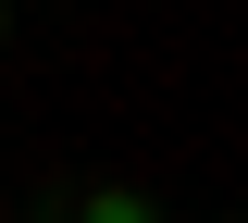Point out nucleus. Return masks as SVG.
Returning <instances> with one entry per match:
<instances>
[{
	"label": "nucleus",
	"instance_id": "f257e3e1",
	"mask_svg": "<svg viewBox=\"0 0 248 223\" xmlns=\"http://www.w3.org/2000/svg\"><path fill=\"white\" fill-rule=\"evenodd\" d=\"M87 223H149V211H137V198H87Z\"/></svg>",
	"mask_w": 248,
	"mask_h": 223
},
{
	"label": "nucleus",
	"instance_id": "f03ea898",
	"mask_svg": "<svg viewBox=\"0 0 248 223\" xmlns=\"http://www.w3.org/2000/svg\"><path fill=\"white\" fill-rule=\"evenodd\" d=\"M75 223H87V211H75Z\"/></svg>",
	"mask_w": 248,
	"mask_h": 223
}]
</instances>
